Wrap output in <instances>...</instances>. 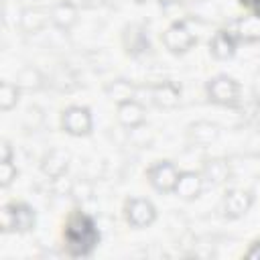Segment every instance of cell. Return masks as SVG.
I'll use <instances>...</instances> for the list:
<instances>
[{"instance_id":"1","label":"cell","mask_w":260,"mask_h":260,"mask_svg":"<svg viewBox=\"0 0 260 260\" xmlns=\"http://www.w3.org/2000/svg\"><path fill=\"white\" fill-rule=\"evenodd\" d=\"M252 2H256V4H260V0H252Z\"/></svg>"}]
</instances>
